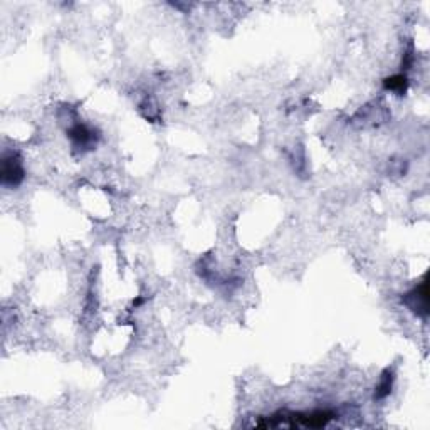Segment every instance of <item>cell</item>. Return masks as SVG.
<instances>
[{"label":"cell","instance_id":"6da1fadb","mask_svg":"<svg viewBox=\"0 0 430 430\" xmlns=\"http://www.w3.org/2000/svg\"><path fill=\"white\" fill-rule=\"evenodd\" d=\"M25 178L22 158L17 152H8L2 156V185L7 188L19 187Z\"/></svg>","mask_w":430,"mask_h":430},{"label":"cell","instance_id":"7a4b0ae2","mask_svg":"<svg viewBox=\"0 0 430 430\" xmlns=\"http://www.w3.org/2000/svg\"><path fill=\"white\" fill-rule=\"evenodd\" d=\"M68 137L73 142V147L79 152L93 150L96 147V140H98V135L94 133V130L81 121L69 126Z\"/></svg>","mask_w":430,"mask_h":430},{"label":"cell","instance_id":"3957f363","mask_svg":"<svg viewBox=\"0 0 430 430\" xmlns=\"http://www.w3.org/2000/svg\"><path fill=\"white\" fill-rule=\"evenodd\" d=\"M403 302L410 311H414L417 316H425L429 314V296H427V283L425 279L419 286H415L412 291H409L403 296Z\"/></svg>","mask_w":430,"mask_h":430},{"label":"cell","instance_id":"277c9868","mask_svg":"<svg viewBox=\"0 0 430 430\" xmlns=\"http://www.w3.org/2000/svg\"><path fill=\"white\" fill-rule=\"evenodd\" d=\"M393 370L392 368H385L383 373H381L379 385H376L375 388V400H383V398H387L390 393H392V387H393Z\"/></svg>","mask_w":430,"mask_h":430},{"label":"cell","instance_id":"5b68a950","mask_svg":"<svg viewBox=\"0 0 430 430\" xmlns=\"http://www.w3.org/2000/svg\"><path fill=\"white\" fill-rule=\"evenodd\" d=\"M407 86H409V81H407L405 74H395V76L387 78L383 81L385 90L393 91V93H397V94L405 93Z\"/></svg>","mask_w":430,"mask_h":430}]
</instances>
